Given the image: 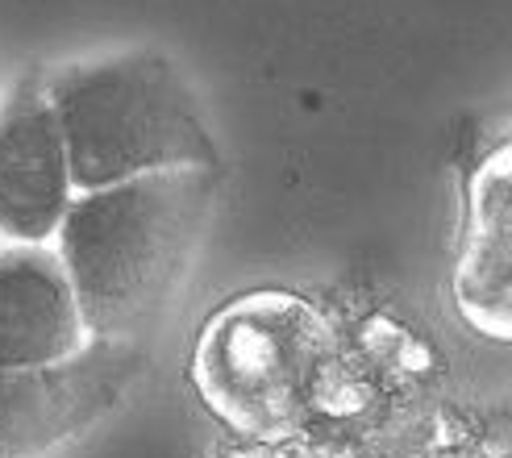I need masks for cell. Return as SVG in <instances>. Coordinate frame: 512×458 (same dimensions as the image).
<instances>
[{
	"label": "cell",
	"instance_id": "6da1fadb",
	"mask_svg": "<svg viewBox=\"0 0 512 458\" xmlns=\"http://www.w3.org/2000/svg\"><path fill=\"white\" fill-rule=\"evenodd\" d=\"M217 171H155L71 196L55 254L84 338L125 342L184 284L213 217Z\"/></svg>",
	"mask_w": 512,
	"mask_h": 458
},
{
	"label": "cell",
	"instance_id": "7a4b0ae2",
	"mask_svg": "<svg viewBox=\"0 0 512 458\" xmlns=\"http://www.w3.org/2000/svg\"><path fill=\"white\" fill-rule=\"evenodd\" d=\"M71 184L105 188L155 171H217L221 150L188 80L163 55L125 50L46 80Z\"/></svg>",
	"mask_w": 512,
	"mask_h": 458
},
{
	"label": "cell",
	"instance_id": "3957f363",
	"mask_svg": "<svg viewBox=\"0 0 512 458\" xmlns=\"http://www.w3.org/2000/svg\"><path fill=\"white\" fill-rule=\"evenodd\" d=\"M338 346L313 304L288 292L242 296L204 325L192 379L200 400L229 429L279 442L313 421L329 400Z\"/></svg>",
	"mask_w": 512,
	"mask_h": 458
},
{
	"label": "cell",
	"instance_id": "277c9868",
	"mask_svg": "<svg viewBox=\"0 0 512 458\" xmlns=\"http://www.w3.org/2000/svg\"><path fill=\"white\" fill-rule=\"evenodd\" d=\"M134 359L121 342L75 346L67 359L0 371V458H38L113 409Z\"/></svg>",
	"mask_w": 512,
	"mask_h": 458
},
{
	"label": "cell",
	"instance_id": "5b68a950",
	"mask_svg": "<svg viewBox=\"0 0 512 458\" xmlns=\"http://www.w3.org/2000/svg\"><path fill=\"white\" fill-rule=\"evenodd\" d=\"M75 184L67 146L42 80H21L0 100V238L50 242Z\"/></svg>",
	"mask_w": 512,
	"mask_h": 458
},
{
	"label": "cell",
	"instance_id": "8992f818",
	"mask_svg": "<svg viewBox=\"0 0 512 458\" xmlns=\"http://www.w3.org/2000/svg\"><path fill=\"white\" fill-rule=\"evenodd\" d=\"M84 346V321L59 254L46 242L0 250V371L67 359Z\"/></svg>",
	"mask_w": 512,
	"mask_h": 458
},
{
	"label": "cell",
	"instance_id": "52a82bcc",
	"mask_svg": "<svg viewBox=\"0 0 512 458\" xmlns=\"http://www.w3.org/2000/svg\"><path fill=\"white\" fill-rule=\"evenodd\" d=\"M508 155H500L479 171L471 213H467V238H463V259H458L454 292L458 309L467 313L475 329L488 338L508 342Z\"/></svg>",
	"mask_w": 512,
	"mask_h": 458
}]
</instances>
